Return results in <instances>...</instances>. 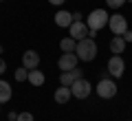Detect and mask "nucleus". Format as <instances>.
<instances>
[{
  "mask_svg": "<svg viewBox=\"0 0 132 121\" xmlns=\"http://www.w3.org/2000/svg\"><path fill=\"white\" fill-rule=\"evenodd\" d=\"M75 53H77V57H79L81 62H93L95 57H97V44H95L93 37H84V40L77 42Z\"/></svg>",
  "mask_w": 132,
  "mask_h": 121,
  "instance_id": "f257e3e1",
  "label": "nucleus"
},
{
  "mask_svg": "<svg viewBox=\"0 0 132 121\" xmlns=\"http://www.w3.org/2000/svg\"><path fill=\"white\" fill-rule=\"evenodd\" d=\"M27 82H31V86H42L44 82H46V77H44V73H42V70L33 68V70H29V77H27Z\"/></svg>",
  "mask_w": 132,
  "mask_h": 121,
  "instance_id": "ddd939ff",
  "label": "nucleus"
},
{
  "mask_svg": "<svg viewBox=\"0 0 132 121\" xmlns=\"http://www.w3.org/2000/svg\"><path fill=\"white\" fill-rule=\"evenodd\" d=\"M15 121H33V115H31V112H20Z\"/></svg>",
  "mask_w": 132,
  "mask_h": 121,
  "instance_id": "6ab92c4d",
  "label": "nucleus"
},
{
  "mask_svg": "<svg viewBox=\"0 0 132 121\" xmlns=\"http://www.w3.org/2000/svg\"><path fill=\"white\" fill-rule=\"evenodd\" d=\"M77 62H79L77 53H62V57L57 60V66H60V70H73L77 68Z\"/></svg>",
  "mask_w": 132,
  "mask_h": 121,
  "instance_id": "6e6552de",
  "label": "nucleus"
},
{
  "mask_svg": "<svg viewBox=\"0 0 132 121\" xmlns=\"http://www.w3.org/2000/svg\"><path fill=\"white\" fill-rule=\"evenodd\" d=\"M108 73H110V77H121L123 73H126V62H123V57L121 55H112L108 60Z\"/></svg>",
  "mask_w": 132,
  "mask_h": 121,
  "instance_id": "423d86ee",
  "label": "nucleus"
},
{
  "mask_svg": "<svg viewBox=\"0 0 132 121\" xmlns=\"http://www.w3.org/2000/svg\"><path fill=\"white\" fill-rule=\"evenodd\" d=\"M71 73H73V77H75V79H79V77H84V75H81V70H79V68H73Z\"/></svg>",
  "mask_w": 132,
  "mask_h": 121,
  "instance_id": "412c9836",
  "label": "nucleus"
},
{
  "mask_svg": "<svg viewBox=\"0 0 132 121\" xmlns=\"http://www.w3.org/2000/svg\"><path fill=\"white\" fill-rule=\"evenodd\" d=\"M108 18L110 15L104 9H93L88 13V18H86V27L93 29V31H101L104 27H108Z\"/></svg>",
  "mask_w": 132,
  "mask_h": 121,
  "instance_id": "f03ea898",
  "label": "nucleus"
},
{
  "mask_svg": "<svg viewBox=\"0 0 132 121\" xmlns=\"http://www.w3.org/2000/svg\"><path fill=\"white\" fill-rule=\"evenodd\" d=\"M60 49H62V53H75V49H77V40H73L71 35L64 37V40L60 42Z\"/></svg>",
  "mask_w": 132,
  "mask_h": 121,
  "instance_id": "2eb2a0df",
  "label": "nucleus"
},
{
  "mask_svg": "<svg viewBox=\"0 0 132 121\" xmlns=\"http://www.w3.org/2000/svg\"><path fill=\"white\" fill-rule=\"evenodd\" d=\"M128 2H132V0H128Z\"/></svg>",
  "mask_w": 132,
  "mask_h": 121,
  "instance_id": "393cba45",
  "label": "nucleus"
},
{
  "mask_svg": "<svg viewBox=\"0 0 132 121\" xmlns=\"http://www.w3.org/2000/svg\"><path fill=\"white\" fill-rule=\"evenodd\" d=\"M22 66H24L27 70L38 68V66H40V53H38V51H33V49L24 51V53H22Z\"/></svg>",
  "mask_w": 132,
  "mask_h": 121,
  "instance_id": "1a4fd4ad",
  "label": "nucleus"
},
{
  "mask_svg": "<svg viewBox=\"0 0 132 121\" xmlns=\"http://www.w3.org/2000/svg\"><path fill=\"white\" fill-rule=\"evenodd\" d=\"M106 2H108L110 9H117V11H119V9H121V7L128 2V0H106Z\"/></svg>",
  "mask_w": 132,
  "mask_h": 121,
  "instance_id": "a211bd4d",
  "label": "nucleus"
},
{
  "mask_svg": "<svg viewBox=\"0 0 132 121\" xmlns=\"http://www.w3.org/2000/svg\"><path fill=\"white\" fill-rule=\"evenodd\" d=\"M48 2H51V5H55V7H60V5H64L66 0H48Z\"/></svg>",
  "mask_w": 132,
  "mask_h": 121,
  "instance_id": "5701e85b",
  "label": "nucleus"
},
{
  "mask_svg": "<svg viewBox=\"0 0 132 121\" xmlns=\"http://www.w3.org/2000/svg\"><path fill=\"white\" fill-rule=\"evenodd\" d=\"M73 82H75V77H73L71 70H62V73H60V84L62 86H68V88H71Z\"/></svg>",
  "mask_w": 132,
  "mask_h": 121,
  "instance_id": "dca6fc26",
  "label": "nucleus"
},
{
  "mask_svg": "<svg viewBox=\"0 0 132 121\" xmlns=\"http://www.w3.org/2000/svg\"><path fill=\"white\" fill-rule=\"evenodd\" d=\"M53 97H55V101H57V103L66 106V103H68V99L73 97V93H71V88H68V86H60V88L55 90V95H53Z\"/></svg>",
  "mask_w": 132,
  "mask_h": 121,
  "instance_id": "9b49d317",
  "label": "nucleus"
},
{
  "mask_svg": "<svg viewBox=\"0 0 132 121\" xmlns=\"http://www.w3.org/2000/svg\"><path fill=\"white\" fill-rule=\"evenodd\" d=\"M9 121H11V119H9Z\"/></svg>",
  "mask_w": 132,
  "mask_h": 121,
  "instance_id": "a878e982",
  "label": "nucleus"
},
{
  "mask_svg": "<svg viewBox=\"0 0 132 121\" xmlns=\"http://www.w3.org/2000/svg\"><path fill=\"white\" fill-rule=\"evenodd\" d=\"M71 93H73V97H77V99H86L93 93V84H90L88 79L79 77V79H75L71 84Z\"/></svg>",
  "mask_w": 132,
  "mask_h": 121,
  "instance_id": "20e7f679",
  "label": "nucleus"
},
{
  "mask_svg": "<svg viewBox=\"0 0 132 121\" xmlns=\"http://www.w3.org/2000/svg\"><path fill=\"white\" fill-rule=\"evenodd\" d=\"M126 40H123V35H112V40H110V53H114V55H121L123 49H126Z\"/></svg>",
  "mask_w": 132,
  "mask_h": 121,
  "instance_id": "f8f14e48",
  "label": "nucleus"
},
{
  "mask_svg": "<svg viewBox=\"0 0 132 121\" xmlns=\"http://www.w3.org/2000/svg\"><path fill=\"white\" fill-rule=\"evenodd\" d=\"M5 70H7V62H5V60H2V57H0V75L5 73Z\"/></svg>",
  "mask_w": 132,
  "mask_h": 121,
  "instance_id": "4be33fe9",
  "label": "nucleus"
},
{
  "mask_svg": "<svg viewBox=\"0 0 132 121\" xmlns=\"http://www.w3.org/2000/svg\"><path fill=\"white\" fill-rule=\"evenodd\" d=\"M81 18H84V15H81L79 11H75V13H73V20H81Z\"/></svg>",
  "mask_w": 132,
  "mask_h": 121,
  "instance_id": "b1692460",
  "label": "nucleus"
},
{
  "mask_svg": "<svg viewBox=\"0 0 132 121\" xmlns=\"http://www.w3.org/2000/svg\"><path fill=\"white\" fill-rule=\"evenodd\" d=\"M123 40H126V42H132V31H130V29L123 33Z\"/></svg>",
  "mask_w": 132,
  "mask_h": 121,
  "instance_id": "aec40b11",
  "label": "nucleus"
},
{
  "mask_svg": "<svg viewBox=\"0 0 132 121\" xmlns=\"http://www.w3.org/2000/svg\"><path fill=\"white\" fill-rule=\"evenodd\" d=\"M73 22H75V20H73V13H71V11H64V9H60V11L55 13V24H57V27H62V29H68Z\"/></svg>",
  "mask_w": 132,
  "mask_h": 121,
  "instance_id": "9d476101",
  "label": "nucleus"
},
{
  "mask_svg": "<svg viewBox=\"0 0 132 121\" xmlns=\"http://www.w3.org/2000/svg\"><path fill=\"white\" fill-rule=\"evenodd\" d=\"M95 90H97V95L101 99H112L119 88H117V82L112 77H104V79H99V84L95 86Z\"/></svg>",
  "mask_w": 132,
  "mask_h": 121,
  "instance_id": "7ed1b4c3",
  "label": "nucleus"
},
{
  "mask_svg": "<svg viewBox=\"0 0 132 121\" xmlns=\"http://www.w3.org/2000/svg\"><path fill=\"white\" fill-rule=\"evenodd\" d=\"M13 77H15V82H27V77H29V70L24 68V66H20V68H15Z\"/></svg>",
  "mask_w": 132,
  "mask_h": 121,
  "instance_id": "f3484780",
  "label": "nucleus"
},
{
  "mask_svg": "<svg viewBox=\"0 0 132 121\" xmlns=\"http://www.w3.org/2000/svg\"><path fill=\"white\" fill-rule=\"evenodd\" d=\"M108 27H110V31H112V35H123V33L128 31V18L117 11L114 15L108 18Z\"/></svg>",
  "mask_w": 132,
  "mask_h": 121,
  "instance_id": "39448f33",
  "label": "nucleus"
},
{
  "mask_svg": "<svg viewBox=\"0 0 132 121\" xmlns=\"http://www.w3.org/2000/svg\"><path fill=\"white\" fill-rule=\"evenodd\" d=\"M11 99V84L0 79V103H7Z\"/></svg>",
  "mask_w": 132,
  "mask_h": 121,
  "instance_id": "4468645a",
  "label": "nucleus"
},
{
  "mask_svg": "<svg viewBox=\"0 0 132 121\" xmlns=\"http://www.w3.org/2000/svg\"><path fill=\"white\" fill-rule=\"evenodd\" d=\"M68 35L73 37V40H84V37H88V27H86L84 20H75V22L68 27Z\"/></svg>",
  "mask_w": 132,
  "mask_h": 121,
  "instance_id": "0eeeda50",
  "label": "nucleus"
}]
</instances>
